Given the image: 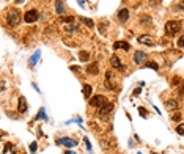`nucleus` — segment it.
Segmentation results:
<instances>
[{
	"label": "nucleus",
	"mask_w": 184,
	"mask_h": 154,
	"mask_svg": "<svg viewBox=\"0 0 184 154\" xmlns=\"http://www.w3.org/2000/svg\"><path fill=\"white\" fill-rule=\"evenodd\" d=\"M179 30H181V22L179 21H168L167 24H165V33L168 36L178 35Z\"/></svg>",
	"instance_id": "nucleus-1"
},
{
	"label": "nucleus",
	"mask_w": 184,
	"mask_h": 154,
	"mask_svg": "<svg viewBox=\"0 0 184 154\" xmlns=\"http://www.w3.org/2000/svg\"><path fill=\"white\" fill-rule=\"evenodd\" d=\"M19 22H21V13L17 11V10H11V11H8V14H6V24L10 25V27H16V25H19Z\"/></svg>",
	"instance_id": "nucleus-2"
},
{
	"label": "nucleus",
	"mask_w": 184,
	"mask_h": 154,
	"mask_svg": "<svg viewBox=\"0 0 184 154\" xmlns=\"http://www.w3.org/2000/svg\"><path fill=\"white\" fill-rule=\"evenodd\" d=\"M104 104H107V98L104 96V94H96V96H93L90 99V106L91 107H102Z\"/></svg>",
	"instance_id": "nucleus-3"
},
{
	"label": "nucleus",
	"mask_w": 184,
	"mask_h": 154,
	"mask_svg": "<svg viewBox=\"0 0 184 154\" xmlns=\"http://www.w3.org/2000/svg\"><path fill=\"white\" fill-rule=\"evenodd\" d=\"M39 19V13L36 11V10H30V11H27L25 14H24V21L27 22V24H32V22H36Z\"/></svg>",
	"instance_id": "nucleus-4"
},
{
	"label": "nucleus",
	"mask_w": 184,
	"mask_h": 154,
	"mask_svg": "<svg viewBox=\"0 0 184 154\" xmlns=\"http://www.w3.org/2000/svg\"><path fill=\"white\" fill-rule=\"evenodd\" d=\"M112 110H113V102H107V104H104L102 107L98 108V113H96V115H98V116H102V118H104V116L107 115V113H110Z\"/></svg>",
	"instance_id": "nucleus-5"
},
{
	"label": "nucleus",
	"mask_w": 184,
	"mask_h": 154,
	"mask_svg": "<svg viewBox=\"0 0 184 154\" xmlns=\"http://www.w3.org/2000/svg\"><path fill=\"white\" fill-rule=\"evenodd\" d=\"M58 143H60V145H63V146L72 148V146H76V145H77V140L71 138V137H63V138H60V140H58Z\"/></svg>",
	"instance_id": "nucleus-6"
},
{
	"label": "nucleus",
	"mask_w": 184,
	"mask_h": 154,
	"mask_svg": "<svg viewBox=\"0 0 184 154\" xmlns=\"http://www.w3.org/2000/svg\"><path fill=\"white\" fill-rule=\"evenodd\" d=\"M110 65H112L113 68H117V69H118V71H121V72L126 69V68L121 65V61H120V58H118L117 55H112V58H110Z\"/></svg>",
	"instance_id": "nucleus-7"
},
{
	"label": "nucleus",
	"mask_w": 184,
	"mask_h": 154,
	"mask_svg": "<svg viewBox=\"0 0 184 154\" xmlns=\"http://www.w3.org/2000/svg\"><path fill=\"white\" fill-rule=\"evenodd\" d=\"M118 19H120L121 24H125V22L129 19V10H127V8H121V10L118 11Z\"/></svg>",
	"instance_id": "nucleus-8"
},
{
	"label": "nucleus",
	"mask_w": 184,
	"mask_h": 154,
	"mask_svg": "<svg viewBox=\"0 0 184 154\" xmlns=\"http://www.w3.org/2000/svg\"><path fill=\"white\" fill-rule=\"evenodd\" d=\"M113 49H115V51H118V49L129 51V49H131V44L126 43V41H115V43H113Z\"/></svg>",
	"instance_id": "nucleus-9"
},
{
	"label": "nucleus",
	"mask_w": 184,
	"mask_h": 154,
	"mask_svg": "<svg viewBox=\"0 0 184 154\" xmlns=\"http://www.w3.org/2000/svg\"><path fill=\"white\" fill-rule=\"evenodd\" d=\"M139 43H142V44H146V46H153L154 44V41H153V38H151L150 35H142V36H139Z\"/></svg>",
	"instance_id": "nucleus-10"
},
{
	"label": "nucleus",
	"mask_w": 184,
	"mask_h": 154,
	"mask_svg": "<svg viewBox=\"0 0 184 154\" xmlns=\"http://www.w3.org/2000/svg\"><path fill=\"white\" fill-rule=\"evenodd\" d=\"M145 58H146V52L139 51V52H135V53H134V61L137 63V65H140V63L143 61Z\"/></svg>",
	"instance_id": "nucleus-11"
},
{
	"label": "nucleus",
	"mask_w": 184,
	"mask_h": 154,
	"mask_svg": "<svg viewBox=\"0 0 184 154\" xmlns=\"http://www.w3.org/2000/svg\"><path fill=\"white\" fill-rule=\"evenodd\" d=\"M112 72H110V71H107V72H105V82H104V85H105V88H107V90H112L113 88V85H112Z\"/></svg>",
	"instance_id": "nucleus-12"
},
{
	"label": "nucleus",
	"mask_w": 184,
	"mask_h": 154,
	"mask_svg": "<svg viewBox=\"0 0 184 154\" xmlns=\"http://www.w3.org/2000/svg\"><path fill=\"white\" fill-rule=\"evenodd\" d=\"M55 10H57V14H65V5H63V0H55Z\"/></svg>",
	"instance_id": "nucleus-13"
},
{
	"label": "nucleus",
	"mask_w": 184,
	"mask_h": 154,
	"mask_svg": "<svg viewBox=\"0 0 184 154\" xmlns=\"http://www.w3.org/2000/svg\"><path fill=\"white\" fill-rule=\"evenodd\" d=\"M87 72L88 74H98L99 72V65L98 63H91V65L87 66Z\"/></svg>",
	"instance_id": "nucleus-14"
},
{
	"label": "nucleus",
	"mask_w": 184,
	"mask_h": 154,
	"mask_svg": "<svg viewBox=\"0 0 184 154\" xmlns=\"http://www.w3.org/2000/svg\"><path fill=\"white\" fill-rule=\"evenodd\" d=\"M17 110H19L21 113L27 112V101H25V98H19V106H17Z\"/></svg>",
	"instance_id": "nucleus-15"
},
{
	"label": "nucleus",
	"mask_w": 184,
	"mask_h": 154,
	"mask_svg": "<svg viewBox=\"0 0 184 154\" xmlns=\"http://www.w3.org/2000/svg\"><path fill=\"white\" fill-rule=\"evenodd\" d=\"M79 58H80V61H88V60H90V52L80 51V52H79Z\"/></svg>",
	"instance_id": "nucleus-16"
},
{
	"label": "nucleus",
	"mask_w": 184,
	"mask_h": 154,
	"mask_svg": "<svg viewBox=\"0 0 184 154\" xmlns=\"http://www.w3.org/2000/svg\"><path fill=\"white\" fill-rule=\"evenodd\" d=\"M91 91H93V88H91V85H84V96L85 98H90L91 96Z\"/></svg>",
	"instance_id": "nucleus-17"
},
{
	"label": "nucleus",
	"mask_w": 184,
	"mask_h": 154,
	"mask_svg": "<svg viewBox=\"0 0 184 154\" xmlns=\"http://www.w3.org/2000/svg\"><path fill=\"white\" fill-rule=\"evenodd\" d=\"M165 106H167L168 110H173V108H176V107H178V102H176V101H173V99H170V101H167V104H165Z\"/></svg>",
	"instance_id": "nucleus-18"
},
{
	"label": "nucleus",
	"mask_w": 184,
	"mask_h": 154,
	"mask_svg": "<svg viewBox=\"0 0 184 154\" xmlns=\"http://www.w3.org/2000/svg\"><path fill=\"white\" fill-rule=\"evenodd\" d=\"M82 22H84L88 29H93V27H95V22L91 21V19H87V17H82Z\"/></svg>",
	"instance_id": "nucleus-19"
},
{
	"label": "nucleus",
	"mask_w": 184,
	"mask_h": 154,
	"mask_svg": "<svg viewBox=\"0 0 184 154\" xmlns=\"http://www.w3.org/2000/svg\"><path fill=\"white\" fill-rule=\"evenodd\" d=\"M38 58H39V51H36V53L30 58V66H35L36 61H38Z\"/></svg>",
	"instance_id": "nucleus-20"
},
{
	"label": "nucleus",
	"mask_w": 184,
	"mask_h": 154,
	"mask_svg": "<svg viewBox=\"0 0 184 154\" xmlns=\"http://www.w3.org/2000/svg\"><path fill=\"white\" fill-rule=\"evenodd\" d=\"M60 21L63 22V24H72L74 22V17L69 16V17H60Z\"/></svg>",
	"instance_id": "nucleus-21"
},
{
	"label": "nucleus",
	"mask_w": 184,
	"mask_h": 154,
	"mask_svg": "<svg viewBox=\"0 0 184 154\" xmlns=\"http://www.w3.org/2000/svg\"><path fill=\"white\" fill-rule=\"evenodd\" d=\"M145 66H146V68H151V69H154V71H158V69H159L158 63H154V61H148Z\"/></svg>",
	"instance_id": "nucleus-22"
},
{
	"label": "nucleus",
	"mask_w": 184,
	"mask_h": 154,
	"mask_svg": "<svg viewBox=\"0 0 184 154\" xmlns=\"http://www.w3.org/2000/svg\"><path fill=\"white\" fill-rule=\"evenodd\" d=\"M65 30L68 31V33H71V31H74V30H76V24H74V22H72V24H66Z\"/></svg>",
	"instance_id": "nucleus-23"
},
{
	"label": "nucleus",
	"mask_w": 184,
	"mask_h": 154,
	"mask_svg": "<svg viewBox=\"0 0 184 154\" xmlns=\"http://www.w3.org/2000/svg\"><path fill=\"white\" fill-rule=\"evenodd\" d=\"M36 120H46V112H44V108H41L39 113L36 115Z\"/></svg>",
	"instance_id": "nucleus-24"
},
{
	"label": "nucleus",
	"mask_w": 184,
	"mask_h": 154,
	"mask_svg": "<svg viewBox=\"0 0 184 154\" xmlns=\"http://www.w3.org/2000/svg\"><path fill=\"white\" fill-rule=\"evenodd\" d=\"M176 132H178L179 135H184V123L178 124V128H176Z\"/></svg>",
	"instance_id": "nucleus-25"
},
{
	"label": "nucleus",
	"mask_w": 184,
	"mask_h": 154,
	"mask_svg": "<svg viewBox=\"0 0 184 154\" xmlns=\"http://www.w3.org/2000/svg\"><path fill=\"white\" fill-rule=\"evenodd\" d=\"M172 120H173V121H176V123H178V121H179V120H181V115H179V113H178V112H176V113H173Z\"/></svg>",
	"instance_id": "nucleus-26"
},
{
	"label": "nucleus",
	"mask_w": 184,
	"mask_h": 154,
	"mask_svg": "<svg viewBox=\"0 0 184 154\" xmlns=\"http://www.w3.org/2000/svg\"><path fill=\"white\" fill-rule=\"evenodd\" d=\"M142 22H143V24H151V17L143 16V17H142Z\"/></svg>",
	"instance_id": "nucleus-27"
},
{
	"label": "nucleus",
	"mask_w": 184,
	"mask_h": 154,
	"mask_svg": "<svg viewBox=\"0 0 184 154\" xmlns=\"http://www.w3.org/2000/svg\"><path fill=\"white\" fill-rule=\"evenodd\" d=\"M36 149H38V145L33 142V143L30 145V151H32V153H36Z\"/></svg>",
	"instance_id": "nucleus-28"
},
{
	"label": "nucleus",
	"mask_w": 184,
	"mask_h": 154,
	"mask_svg": "<svg viewBox=\"0 0 184 154\" xmlns=\"http://www.w3.org/2000/svg\"><path fill=\"white\" fill-rule=\"evenodd\" d=\"M84 142H85V146H87V149H88V151H91V145H90V140L88 138H84Z\"/></svg>",
	"instance_id": "nucleus-29"
},
{
	"label": "nucleus",
	"mask_w": 184,
	"mask_h": 154,
	"mask_svg": "<svg viewBox=\"0 0 184 154\" xmlns=\"http://www.w3.org/2000/svg\"><path fill=\"white\" fill-rule=\"evenodd\" d=\"M178 47H184V36H181L178 39Z\"/></svg>",
	"instance_id": "nucleus-30"
},
{
	"label": "nucleus",
	"mask_w": 184,
	"mask_h": 154,
	"mask_svg": "<svg viewBox=\"0 0 184 154\" xmlns=\"http://www.w3.org/2000/svg\"><path fill=\"white\" fill-rule=\"evenodd\" d=\"M139 112H140V115H142V116H146V113H148L143 107H139Z\"/></svg>",
	"instance_id": "nucleus-31"
},
{
	"label": "nucleus",
	"mask_w": 184,
	"mask_h": 154,
	"mask_svg": "<svg viewBox=\"0 0 184 154\" xmlns=\"http://www.w3.org/2000/svg\"><path fill=\"white\" fill-rule=\"evenodd\" d=\"M178 10H184V2H181V3H178Z\"/></svg>",
	"instance_id": "nucleus-32"
},
{
	"label": "nucleus",
	"mask_w": 184,
	"mask_h": 154,
	"mask_svg": "<svg viewBox=\"0 0 184 154\" xmlns=\"http://www.w3.org/2000/svg\"><path fill=\"white\" fill-rule=\"evenodd\" d=\"M140 93H142L140 88H135V90H134V94H135V96H137V94H140Z\"/></svg>",
	"instance_id": "nucleus-33"
},
{
	"label": "nucleus",
	"mask_w": 184,
	"mask_h": 154,
	"mask_svg": "<svg viewBox=\"0 0 184 154\" xmlns=\"http://www.w3.org/2000/svg\"><path fill=\"white\" fill-rule=\"evenodd\" d=\"M172 83H173V85H178V83H179V79H178V77H176V79H173Z\"/></svg>",
	"instance_id": "nucleus-34"
},
{
	"label": "nucleus",
	"mask_w": 184,
	"mask_h": 154,
	"mask_svg": "<svg viewBox=\"0 0 184 154\" xmlns=\"http://www.w3.org/2000/svg\"><path fill=\"white\" fill-rule=\"evenodd\" d=\"M179 93H181V94H184V85H183L181 88H179Z\"/></svg>",
	"instance_id": "nucleus-35"
},
{
	"label": "nucleus",
	"mask_w": 184,
	"mask_h": 154,
	"mask_svg": "<svg viewBox=\"0 0 184 154\" xmlns=\"http://www.w3.org/2000/svg\"><path fill=\"white\" fill-rule=\"evenodd\" d=\"M14 2H16V3H22L24 0H14Z\"/></svg>",
	"instance_id": "nucleus-36"
},
{
	"label": "nucleus",
	"mask_w": 184,
	"mask_h": 154,
	"mask_svg": "<svg viewBox=\"0 0 184 154\" xmlns=\"http://www.w3.org/2000/svg\"><path fill=\"white\" fill-rule=\"evenodd\" d=\"M79 5H80V6H84V2H82V0H79Z\"/></svg>",
	"instance_id": "nucleus-37"
},
{
	"label": "nucleus",
	"mask_w": 184,
	"mask_h": 154,
	"mask_svg": "<svg viewBox=\"0 0 184 154\" xmlns=\"http://www.w3.org/2000/svg\"><path fill=\"white\" fill-rule=\"evenodd\" d=\"M65 154H74V153H71V151H65Z\"/></svg>",
	"instance_id": "nucleus-38"
}]
</instances>
